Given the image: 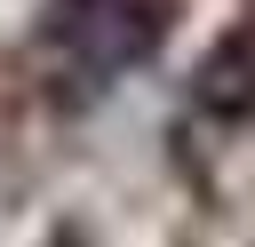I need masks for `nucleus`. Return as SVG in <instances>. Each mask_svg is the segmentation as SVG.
Wrapping results in <instances>:
<instances>
[{
  "instance_id": "f257e3e1",
  "label": "nucleus",
  "mask_w": 255,
  "mask_h": 247,
  "mask_svg": "<svg viewBox=\"0 0 255 247\" xmlns=\"http://www.w3.org/2000/svg\"><path fill=\"white\" fill-rule=\"evenodd\" d=\"M175 24V0H56V48L72 56L80 80H112L159 48Z\"/></svg>"
},
{
  "instance_id": "f03ea898",
  "label": "nucleus",
  "mask_w": 255,
  "mask_h": 247,
  "mask_svg": "<svg viewBox=\"0 0 255 247\" xmlns=\"http://www.w3.org/2000/svg\"><path fill=\"white\" fill-rule=\"evenodd\" d=\"M191 96H199V112H215V120H255V24H239V32L215 40V56L199 64Z\"/></svg>"
},
{
  "instance_id": "7ed1b4c3",
  "label": "nucleus",
  "mask_w": 255,
  "mask_h": 247,
  "mask_svg": "<svg viewBox=\"0 0 255 247\" xmlns=\"http://www.w3.org/2000/svg\"><path fill=\"white\" fill-rule=\"evenodd\" d=\"M56 247H80V239H72V231H64V239H56Z\"/></svg>"
}]
</instances>
